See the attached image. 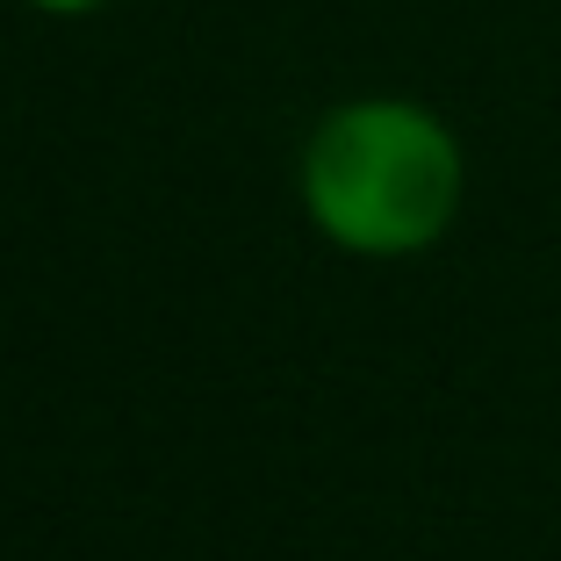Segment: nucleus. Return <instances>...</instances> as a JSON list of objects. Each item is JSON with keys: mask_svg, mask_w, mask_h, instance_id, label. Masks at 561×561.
<instances>
[{"mask_svg": "<svg viewBox=\"0 0 561 561\" xmlns=\"http://www.w3.org/2000/svg\"><path fill=\"white\" fill-rule=\"evenodd\" d=\"M36 8H58V15H72V8H94V0H36Z\"/></svg>", "mask_w": 561, "mask_h": 561, "instance_id": "f03ea898", "label": "nucleus"}, {"mask_svg": "<svg viewBox=\"0 0 561 561\" xmlns=\"http://www.w3.org/2000/svg\"><path fill=\"white\" fill-rule=\"evenodd\" d=\"M310 216L353 252H417L461 202V151L425 108L360 101L324 116L302 159Z\"/></svg>", "mask_w": 561, "mask_h": 561, "instance_id": "f257e3e1", "label": "nucleus"}]
</instances>
